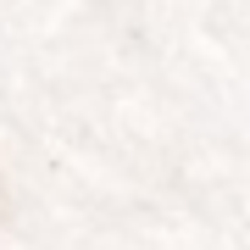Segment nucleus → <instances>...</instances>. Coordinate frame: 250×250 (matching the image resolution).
<instances>
[]
</instances>
